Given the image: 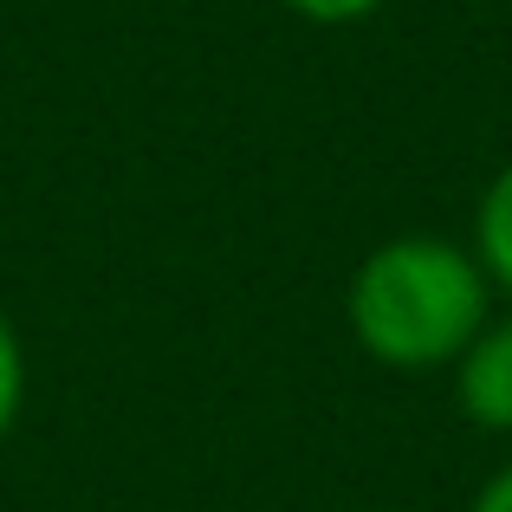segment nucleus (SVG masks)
I'll list each match as a JSON object with an SVG mask.
<instances>
[{
	"label": "nucleus",
	"mask_w": 512,
	"mask_h": 512,
	"mask_svg": "<svg viewBox=\"0 0 512 512\" xmlns=\"http://www.w3.org/2000/svg\"><path fill=\"white\" fill-rule=\"evenodd\" d=\"M474 260L487 273V286L512 299V163L487 182V195L474 208Z\"/></svg>",
	"instance_id": "nucleus-3"
},
{
	"label": "nucleus",
	"mask_w": 512,
	"mask_h": 512,
	"mask_svg": "<svg viewBox=\"0 0 512 512\" xmlns=\"http://www.w3.org/2000/svg\"><path fill=\"white\" fill-rule=\"evenodd\" d=\"M279 7L305 26H357L370 13H383V0H279Z\"/></svg>",
	"instance_id": "nucleus-5"
},
{
	"label": "nucleus",
	"mask_w": 512,
	"mask_h": 512,
	"mask_svg": "<svg viewBox=\"0 0 512 512\" xmlns=\"http://www.w3.org/2000/svg\"><path fill=\"white\" fill-rule=\"evenodd\" d=\"M493 318V286L474 247L441 234H396L357 260L344 286V325L357 350L383 370L422 376L454 370L474 331Z\"/></svg>",
	"instance_id": "nucleus-1"
},
{
	"label": "nucleus",
	"mask_w": 512,
	"mask_h": 512,
	"mask_svg": "<svg viewBox=\"0 0 512 512\" xmlns=\"http://www.w3.org/2000/svg\"><path fill=\"white\" fill-rule=\"evenodd\" d=\"M376 512H402V506H376Z\"/></svg>",
	"instance_id": "nucleus-7"
},
{
	"label": "nucleus",
	"mask_w": 512,
	"mask_h": 512,
	"mask_svg": "<svg viewBox=\"0 0 512 512\" xmlns=\"http://www.w3.org/2000/svg\"><path fill=\"white\" fill-rule=\"evenodd\" d=\"M20 402H26V350H20L13 318L0 312V441L13 435V422H20Z\"/></svg>",
	"instance_id": "nucleus-4"
},
{
	"label": "nucleus",
	"mask_w": 512,
	"mask_h": 512,
	"mask_svg": "<svg viewBox=\"0 0 512 512\" xmlns=\"http://www.w3.org/2000/svg\"><path fill=\"white\" fill-rule=\"evenodd\" d=\"M467 512H512V467H500V474L467 500Z\"/></svg>",
	"instance_id": "nucleus-6"
},
{
	"label": "nucleus",
	"mask_w": 512,
	"mask_h": 512,
	"mask_svg": "<svg viewBox=\"0 0 512 512\" xmlns=\"http://www.w3.org/2000/svg\"><path fill=\"white\" fill-rule=\"evenodd\" d=\"M454 402L480 435H512V312L487 318L454 357Z\"/></svg>",
	"instance_id": "nucleus-2"
}]
</instances>
